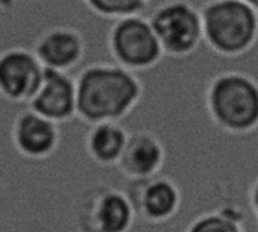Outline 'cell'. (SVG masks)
<instances>
[{
  "mask_svg": "<svg viewBox=\"0 0 258 232\" xmlns=\"http://www.w3.org/2000/svg\"><path fill=\"white\" fill-rule=\"evenodd\" d=\"M149 23L163 55L170 59H185L204 43L201 13L190 2L173 0L160 4Z\"/></svg>",
  "mask_w": 258,
  "mask_h": 232,
  "instance_id": "cell-4",
  "label": "cell"
},
{
  "mask_svg": "<svg viewBox=\"0 0 258 232\" xmlns=\"http://www.w3.org/2000/svg\"><path fill=\"white\" fill-rule=\"evenodd\" d=\"M10 140L22 158L43 161L56 152L61 141V129L34 111L22 109L13 115Z\"/></svg>",
  "mask_w": 258,
  "mask_h": 232,
  "instance_id": "cell-8",
  "label": "cell"
},
{
  "mask_svg": "<svg viewBox=\"0 0 258 232\" xmlns=\"http://www.w3.org/2000/svg\"><path fill=\"white\" fill-rule=\"evenodd\" d=\"M249 4H250V7L255 10V13L258 14V0H249Z\"/></svg>",
  "mask_w": 258,
  "mask_h": 232,
  "instance_id": "cell-17",
  "label": "cell"
},
{
  "mask_svg": "<svg viewBox=\"0 0 258 232\" xmlns=\"http://www.w3.org/2000/svg\"><path fill=\"white\" fill-rule=\"evenodd\" d=\"M184 232H246L244 214L237 206L223 205L198 214L190 220Z\"/></svg>",
  "mask_w": 258,
  "mask_h": 232,
  "instance_id": "cell-13",
  "label": "cell"
},
{
  "mask_svg": "<svg viewBox=\"0 0 258 232\" xmlns=\"http://www.w3.org/2000/svg\"><path fill=\"white\" fill-rule=\"evenodd\" d=\"M75 84L76 119L88 126L120 123L143 96V84L137 74L111 64L85 67Z\"/></svg>",
  "mask_w": 258,
  "mask_h": 232,
  "instance_id": "cell-1",
  "label": "cell"
},
{
  "mask_svg": "<svg viewBox=\"0 0 258 232\" xmlns=\"http://www.w3.org/2000/svg\"><path fill=\"white\" fill-rule=\"evenodd\" d=\"M210 122L229 135H247L258 129V81L243 71L214 74L204 91Z\"/></svg>",
  "mask_w": 258,
  "mask_h": 232,
  "instance_id": "cell-2",
  "label": "cell"
},
{
  "mask_svg": "<svg viewBox=\"0 0 258 232\" xmlns=\"http://www.w3.org/2000/svg\"><path fill=\"white\" fill-rule=\"evenodd\" d=\"M90 13L109 20L143 17L151 7L148 0H87L82 4Z\"/></svg>",
  "mask_w": 258,
  "mask_h": 232,
  "instance_id": "cell-14",
  "label": "cell"
},
{
  "mask_svg": "<svg viewBox=\"0 0 258 232\" xmlns=\"http://www.w3.org/2000/svg\"><path fill=\"white\" fill-rule=\"evenodd\" d=\"M131 200L136 215L151 224L172 221L181 212L184 196L170 176L158 175L149 181H126L121 187Z\"/></svg>",
  "mask_w": 258,
  "mask_h": 232,
  "instance_id": "cell-6",
  "label": "cell"
},
{
  "mask_svg": "<svg viewBox=\"0 0 258 232\" xmlns=\"http://www.w3.org/2000/svg\"><path fill=\"white\" fill-rule=\"evenodd\" d=\"M127 135L121 123H99L90 126L84 132L85 153L99 167L112 169L120 161Z\"/></svg>",
  "mask_w": 258,
  "mask_h": 232,
  "instance_id": "cell-12",
  "label": "cell"
},
{
  "mask_svg": "<svg viewBox=\"0 0 258 232\" xmlns=\"http://www.w3.org/2000/svg\"><path fill=\"white\" fill-rule=\"evenodd\" d=\"M44 74L32 50L14 46L0 52V97L20 105L29 103L37 94Z\"/></svg>",
  "mask_w": 258,
  "mask_h": 232,
  "instance_id": "cell-7",
  "label": "cell"
},
{
  "mask_svg": "<svg viewBox=\"0 0 258 232\" xmlns=\"http://www.w3.org/2000/svg\"><path fill=\"white\" fill-rule=\"evenodd\" d=\"M199 13L202 40L219 56H241L258 41V14L249 0H210Z\"/></svg>",
  "mask_w": 258,
  "mask_h": 232,
  "instance_id": "cell-3",
  "label": "cell"
},
{
  "mask_svg": "<svg viewBox=\"0 0 258 232\" xmlns=\"http://www.w3.org/2000/svg\"><path fill=\"white\" fill-rule=\"evenodd\" d=\"M108 50L118 67L134 74L148 73L164 59L149 20L143 17L114 22L108 32Z\"/></svg>",
  "mask_w": 258,
  "mask_h": 232,
  "instance_id": "cell-5",
  "label": "cell"
},
{
  "mask_svg": "<svg viewBox=\"0 0 258 232\" xmlns=\"http://www.w3.org/2000/svg\"><path fill=\"white\" fill-rule=\"evenodd\" d=\"M14 7V2H0V14L10 11V8Z\"/></svg>",
  "mask_w": 258,
  "mask_h": 232,
  "instance_id": "cell-16",
  "label": "cell"
},
{
  "mask_svg": "<svg viewBox=\"0 0 258 232\" xmlns=\"http://www.w3.org/2000/svg\"><path fill=\"white\" fill-rule=\"evenodd\" d=\"M29 109L55 125H69L76 119V84L69 73L46 70L41 85L29 102Z\"/></svg>",
  "mask_w": 258,
  "mask_h": 232,
  "instance_id": "cell-11",
  "label": "cell"
},
{
  "mask_svg": "<svg viewBox=\"0 0 258 232\" xmlns=\"http://www.w3.org/2000/svg\"><path fill=\"white\" fill-rule=\"evenodd\" d=\"M127 141L115 166L126 181H149L160 175L166 163L163 141L148 129H129Z\"/></svg>",
  "mask_w": 258,
  "mask_h": 232,
  "instance_id": "cell-9",
  "label": "cell"
},
{
  "mask_svg": "<svg viewBox=\"0 0 258 232\" xmlns=\"http://www.w3.org/2000/svg\"><path fill=\"white\" fill-rule=\"evenodd\" d=\"M32 52L46 70L69 73L76 68L85 56L84 35L72 26H53L41 32Z\"/></svg>",
  "mask_w": 258,
  "mask_h": 232,
  "instance_id": "cell-10",
  "label": "cell"
},
{
  "mask_svg": "<svg viewBox=\"0 0 258 232\" xmlns=\"http://www.w3.org/2000/svg\"><path fill=\"white\" fill-rule=\"evenodd\" d=\"M247 200H249L252 214H253V217H255V220H256V224H258V178H255V181H253V182L250 184V187H249Z\"/></svg>",
  "mask_w": 258,
  "mask_h": 232,
  "instance_id": "cell-15",
  "label": "cell"
}]
</instances>
